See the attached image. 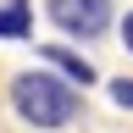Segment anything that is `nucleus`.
<instances>
[{
	"label": "nucleus",
	"mask_w": 133,
	"mask_h": 133,
	"mask_svg": "<svg viewBox=\"0 0 133 133\" xmlns=\"http://www.w3.org/2000/svg\"><path fill=\"white\" fill-rule=\"evenodd\" d=\"M11 111H17V122H28V128H72L83 116V94H78L72 78H61L56 66L44 72V61H39L33 72L11 78Z\"/></svg>",
	"instance_id": "nucleus-1"
},
{
	"label": "nucleus",
	"mask_w": 133,
	"mask_h": 133,
	"mask_svg": "<svg viewBox=\"0 0 133 133\" xmlns=\"http://www.w3.org/2000/svg\"><path fill=\"white\" fill-rule=\"evenodd\" d=\"M44 17L66 39H100L116 11H111V0H44Z\"/></svg>",
	"instance_id": "nucleus-2"
},
{
	"label": "nucleus",
	"mask_w": 133,
	"mask_h": 133,
	"mask_svg": "<svg viewBox=\"0 0 133 133\" xmlns=\"http://www.w3.org/2000/svg\"><path fill=\"white\" fill-rule=\"evenodd\" d=\"M39 61H44V66H56V72H61V78H72V83H78V89H89V83L100 78V72H94V66H89V61H83V56H78V50H66V44H39Z\"/></svg>",
	"instance_id": "nucleus-3"
},
{
	"label": "nucleus",
	"mask_w": 133,
	"mask_h": 133,
	"mask_svg": "<svg viewBox=\"0 0 133 133\" xmlns=\"http://www.w3.org/2000/svg\"><path fill=\"white\" fill-rule=\"evenodd\" d=\"M33 33V0H0V39H28Z\"/></svg>",
	"instance_id": "nucleus-4"
},
{
	"label": "nucleus",
	"mask_w": 133,
	"mask_h": 133,
	"mask_svg": "<svg viewBox=\"0 0 133 133\" xmlns=\"http://www.w3.org/2000/svg\"><path fill=\"white\" fill-rule=\"evenodd\" d=\"M105 89H111V100H116L122 111H133V78H111Z\"/></svg>",
	"instance_id": "nucleus-5"
},
{
	"label": "nucleus",
	"mask_w": 133,
	"mask_h": 133,
	"mask_svg": "<svg viewBox=\"0 0 133 133\" xmlns=\"http://www.w3.org/2000/svg\"><path fill=\"white\" fill-rule=\"evenodd\" d=\"M116 28H122V44H128V56H133V11H128V17H122Z\"/></svg>",
	"instance_id": "nucleus-6"
}]
</instances>
